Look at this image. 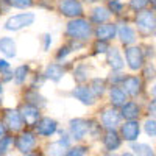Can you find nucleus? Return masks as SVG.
Returning a JSON list of instances; mask_svg holds the SVG:
<instances>
[{
    "label": "nucleus",
    "mask_w": 156,
    "mask_h": 156,
    "mask_svg": "<svg viewBox=\"0 0 156 156\" xmlns=\"http://www.w3.org/2000/svg\"><path fill=\"white\" fill-rule=\"evenodd\" d=\"M87 129H89V125H87L86 120H83V119L70 120V133H72V136L75 139H78V140L83 139L86 136V133H87Z\"/></svg>",
    "instance_id": "obj_11"
},
{
    "label": "nucleus",
    "mask_w": 156,
    "mask_h": 156,
    "mask_svg": "<svg viewBox=\"0 0 156 156\" xmlns=\"http://www.w3.org/2000/svg\"><path fill=\"white\" fill-rule=\"evenodd\" d=\"M28 156H39V154H28Z\"/></svg>",
    "instance_id": "obj_46"
},
{
    "label": "nucleus",
    "mask_w": 156,
    "mask_h": 156,
    "mask_svg": "<svg viewBox=\"0 0 156 156\" xmlns=\"http://www.w3.org/2000/svg\"><path fill=\"white\" fill-rule=\"evenodd\" d=\"M137 115H139V106L134 101L125 103L122 106V117H125L126 120H134Z\"/></svg>",
    "instance_id": "obj_20"
},
{
    "label": "nucleus",
    "mask_w": 156,
    "mask_h": 156,
    "mask_svg": "<svg viewBox=\"0 0 156 156\" xmlns=\"http://www.w3.org/2000/svg\"><path fill=\"white\" fill-rule=\"evenodd\" d=\"M75 75H76V80L78 81H84L86 78H87V70L84 66H80L76 70H75Z\"/></svg>",
    "instance_id": "obj_34"
},
{
    "label": "nucleus",
    "mask_w": 156,
    "mask_h": 156,
    "mask_svg": "<svg viewBox=\"0 0 156 156\" xmlns=\"http://www.w3.org/2000/svg\"><path fill=\"white\" fill-rule=\"evenodd\" d=\"M5 122H6V125L12 129V131H19V129L22 128V115H20V112H17V111H6L5 112Z\"/></svg>",
    "instance_id": "obj_14"
},
{
    "label": "nucleus",
    "mask_w": 156,
    "mask_h": 156,
    "mask_svg": "<svg viewBox=\"0 0 156 156\" xmlns=\"http://www.w3.org/2000/svg\"><path fill=\"white\" fill-rule=\"evenodd\" d=\"M20 115H22V120L33 126V125H37V120H39V109L33 105H25L22 109H20Z\"/></svg>",
    "instance_id": "obj_8"
},
{
    "label": "nucleus",
    "mask_w": 156,
    "mask_h": 156,
    "mask_svg": "<svg viewBox=\"0 0 156 156\" xmlns=\"http://www.w3.org/2000/svg\"><path fill=\"white\" fill-rule=\"evenodd\" d=\"M109 9L112 12H115V14H119V12H122V9H123V3L119 2V0H109Z\"/></svg>",
    "instance_id": "obj_33"
},
{
    "label": "nucleus",
    "mask_w": 156,
    "mask_h": 156,
    "mask_svg": "<svg viewBox=\"0 0 156 156\" xmlns=\"http://www.w3.org/2000/svg\"><path fill=\"white\" fill-rule=\"evenodd\" d=\"M119 37H120L122 44H125V45H129V44H133L136 41L134 30L131 27H128V25H122V27L119 28Z\"/></svg>",
    "instance_id": "obj_18"
},
{
    "label": "nucleus",
    "mask_w": 156,
    "mask_h": 156,
    "mask_svg": "<svg viewBox=\"0 0 156 156\" xmlns=\"http://www.w3.org/2000/svg\"><path fill=\"white\" fill-rule=\"evenodd\" d=\"M125 56L131 70H139L144 66V53H142V50L139 47H128L125 51Z\"/></svg>",
    "instance_id": "obj_4"
},
{
    "label": "nucleus",
    "mask_w": 156,
    "mask_h": 156,
    "mask_svg": "<svg viewBox=\"0 0 156 156\" xmlns=\"http://www.w3.org/2000/svg\"><path fill=\"white\" fill-rule=\"evenodd\" d=\"M109 16H111V12H109L105 6H97V8H94V11H92V20H94L95 23L106 22V20L109 19Z\"/></svg>",
    "instance_id": "obj_23"
},
{
    "label": "nucleus",
    "mask_w": 156,
    "mask_h": 156,
    "mask_svg": "<svg viewBox=\"0 0 156 156\" xmlns=\"http://www.w3.org/2000/svg\"><path fill=\"white\" fill-rule=\"evenodd\" d=\"M64 147L61 142H53L48 147V156H62L64 154Z\"/></svg>",
    "instance_id": "obj_26"
},
{
    "label": "nucleus",
    "mask_w": 156,
    "mask_h": 156,
    "mask_svg": "<svg viewBox=\"0 0 156 156\" xmlns=\"http://www.w3.org/2000/svg\"><path fill=\"white\" fill-rule=\"evenodd\" d=\"M87 2H95V0H87Z\"/></svg>",
    "instance_id": "obj_48"
},
{
    "label": "nucleus",
    "mask_w": 156,
    "mask_h": 156,
    "mask_svg": "<svg viewBox=\"0 0 156 156\" xmlns=\"http://www.w3.org/2000/svg\"><path fill=\"white\" fill-rule=\"evenodd\" d=\"M108 62L109 66L114 69V70H120L123 67V59L119 53L117 48H109V53H108Z\"/></svg>",
    "instance_id": "obj_19"
},
{
    "label": "nucleus",
    "mask_w": 156,
    "mask_h": 156,
    "mask_svg": "<svg viewBox=\"0 0 156 156\" xmlns=\"http://www.w3.org/2000/svg\"><path fill=\"white\" fill-rule=\"evenodd\" d=\"M122 156H134V154H133V153H129V151H126V153H123Z\"/></svg>",
    "instance_id": "obj_44"
},
{
    "label": "nucleus",
    "mask_w": 156,
    "mask_h": 156,
    "mask_svg": "<svg viewBox=\"0 0 156 156\" xmlns=\"http://www.w3.org/2000/svg\"><path fill=\"white\" fill-rule=\"evenodd\" d=\"M69 53H70V48H69V47H62V48H61V50L58 51L56 58H58V59H62V58H66V56H67Z\"/></svg>",
    "instance_id": "obj_37"
},
{
    "label": "nucleus",
    "mask_w": 156,
    "mask_h": 156,
    "mask_svg": "<svg viewBox=\"0 0 156 156\" xmlns=\"http://www.w3.org/2000/svg\"><path fill=\"white\" fill-rule=\"evenodd\" d=\"M72 94L81 103H84V105H92V103H94V94H92V90H90V87H87V86H78V87H75Z\"/></svg>",
    "instance_id": "obj_13"
},
{
    "label": "nucleus",
    "mask_w": 156,
    "mask_h": 156,
    "mask_svg": "<svg viewBox=\"0 0 156 156\" xmlns=\"http://www.w3.org/2000/svg\"><path fill=\"white\" fill-rule=\"evenodd\" d=\"M0 51L8 56V58H12L16 56V44L11 37H2L0 39Z\"/></svg>",
    "instance_id": "obj_17"
},
{
    "label": "nucleus",
    "mask_w": 156,
    "mask_h": 156,
    "mask_svg": "<svg viewBox=\"0 0 156 156\" xmlns=\"http://www.w3.org/2000/svg\"><path fill=\"white\" fill-rule=\"evenodd\" d=\"M27 73H28V67H27V66L17 67L16 72H14V80H16V83H19V84L23 83L25 78H27Z\"/></svg>",
    "instance_id": "obj_28"
},
{
    "label": "nucleus",
    "mask_w": 156,
    "mask_h": 156,
    "mask_svg": "<svg viewBox=\"0 0 156 156\" xmlns=\"http://www.w3.org/2000/svg\"><path fill=\"white\" fill-rule=\"evenodd\" d=\"M0 97H2V83H0Z\"/></svg>",
    "instance_id": "obj_45"
},
{
    "label": "nucleus",
    "mask_w": 156,
    "mask_h": 156,
    "mask_svg": "<svg viewBox=\"0 0 156 156\" xmlns=\"http://www.w3.org/2000/svg\"><path fill=\"white\" fill-rule=\"evenodd\" d=\"M119 31L115 27V23H106V25H100V27L95 30V36L98 37V41H109L115 36V33Z\"/></svg>",
    "instance_id": "obj_12"
},
{
    "label": "nucleus",
    "mask_w": 156,
    "mask_h": 156,
    "mask_svg": "<svg viewBox=\"0 0 156 156\" xmlns=\"http://www.w3.org/2000/svg\"><path fill=\"white\" fill-rule=\"evenodd\" d=\"M5 136H6V128H5V125L2 122H0V140H2Z\"/></svg>",
    "instance_id": "obj_40"
},
{
    "label": "nucleus",
    "mask_w": 156,
    "mask_h": 156,
    "mask_svg": "<svg viewBox=\"0 0 156 156\" xmlns=\"http://www.w3.org/2000/svg\"><path fill=\"white\" fill-rule=\"evenodd\" d=\"M120 133H122V137L128 142H134L137 137H139V133H140V126L136 120H128L125 122V125H122L120 128Z\"/></svg>",
    "instance_id": "obj_6"
},
{
    "label": "nucleus",
    "mask_w": 156,
    "mask_h": 156,
    "mask_svg": "<svg viewBox=\"0 0 156 156\" xmlns=\"http://www.w3.org/2000/svg\"><path fill=\"white\" fill-rule=\"evenodd\" d=\"M25 98L30 101L28 105H33V106H44L45 105L44 97H41L37 92H34V90H28V92L25 94Z\"/></svg>",
    "instance_id": "obj_25"
},
{
    "label": "nucleus",
    "mask_w": 156,
    "mask_h": 156,
    "mask_svg": "<svg viewBox=\"0 0 156 156\" xmlns=\"http://www.w3.org/2000/svg\"><path fill=\"white\" fill-rule=\"evenodd\" d=\"M108 156H115V154H108Z\"/></svg>",
    "instance_id": "obj_49"
},
{
    "label": "nucleus",
    "mask_w": 156,
    "mask_h": 156,
    "mask_svg": "<svg viewBox=\"0 0 156 156\" xmlns=\"http://www.w3.org/2000/svg\"><path fill=\"white\" fill-rule=\"evenodd\" d=\"M34 144H36V137H34V134L30 133V131L20 134L19 139H17V142H16V145H17L19 151H22V153L31 151L33 147H34Z\"/></svg>",
    "instance_id": "obj_9"
},
{
    "label": "nucleus",
    "mask_w": 156,
    "mask_h": 156,
    "mask_svg": "<svg viewBox=\"0 0 156 156\" xmlns=\"http://www.w3.org/2000/svg\"><path fill=\"white\" fill-rule=\"evenodd\" d=\"M131 150L134 151V156H154V151L148 144H131Z\"/></svg>",
    "instance_id": "obj_24"
},
{
    "label": "nucleus",
    "mask_w": 156,
    "mask_h": 156,
    "mask_svg": "<svg viewBox=\"0 0 156 156\" xmlns=\"http://www.w3.org/2000/svg\"><path fill=\"white\" fill-rule=\"evenodd\" d=\"M122 119V114H119L115 109H106L101 115V122L108 128V131H115V128L119 126Z\"/></svg>",
    "instance_id": "obj_7"
},
{
    "label": "nucleus",
    "mask_w": 156,
    "mask_h": 156,
    "mask_svg": "<svg viewBox=\"0 0 156 156\" xmlns=\"http://www.w3.org/2000/svg\"><path fill=\"white\" fill-rule=\"evenodd\" d=\"M109 97H111V103L114 106H123L125 100H126V92L123 89H120L119 86H114V87H111Z\"/></svg>",
    "instance_id": "obj_16"
},
{
    "label": "nucleus",
    "mask_w": 156,
    "mask_h": 156,
    "mask_svg": "<svg viewBox=\"0 0 156 156\" xmlns=\"http://www.w3.org/2000/svg\"><path fill=\"white\" fill-rule=\"evenodd\" d=\"M94 48H95L97 53H105V51L109 50V47H108V44L105 41H97L95 45H94Z\"/></svg>",
    "instance_id": "obj_36"
},
{
    "label": "nucleus",
    "mask_w": 156,
    "mask_h": 156,
    "mask_svg": "<svg viewBox=\"0 0 156 156\" xmlns=\"http://www.w3.org/2000/svg\"><path fill=\"white\" fill-rule=\"evenodd\" d=\"M144 129L150 137L156 139V119H147L144 123Z\"/></svg>",
    "instance_id": "obj_27"
},
{
    "label": "nucleus",
    "mask_w": 156,
    "mask_h": 156,
    "mask_svg": "<svg viewBox=\"0 0 156 156\" xmlns=\"http://www.w3.org/2000/svg\"><path fill=\"white\" fill-rule=\"evenodd\" d=\"M9 69V64L5 59H0V72H6Z\"/></svg>",
    "instance_id": "obj_39"
},
{
    "label": "nucleus",
    "mask_w": 156,
    "mask_h": 156,
    "mask_svg": "<svg viewBox=\"0 0 156 156\" xmlns=\"http://www.w3.org/2000/svg\"><path fill=\"white\" fill-rule=\"evenodd\" d=\"M9 3L16 8H30L33 5L31 0H9Z\"/></svg>",
    "instance_id": "obj_32"
},
{
    "label": "nucleus",
    "mask_w": 156,
    "mask_h": 156,
    "mask_svg": "<svg viewBox=\"0 0 156 156\" xmlns=\"http://www.w3.org/2000/svg\"><path fill=\"white\" fill-rule=\"evenodd\" d=\"M136 23H137V28L145 34L156 31V16L153 11H147V9L140 11L136 17Z\"/></svg>",
    "instance_id": "obj_2"
},
{
    "label": "nucleus",
    "mask_w": 156,
    "mask_h": 156,
    "mask_svg": "<svg viewBox=\"0 0 156 156\" xmlns=\"http://www.w3.org/2000/svg\"><path fill=\"white\" fill-rule=\"evenodd\" d=\"M151 94H153V95H154V97H156V84H154V86H153V87H151Z\"/></svg>",
    "instance_id": "obj_43"
},
{
    "label": "nucleus",
    "mask_w": 156,
    "mask_h": 156,
    "mask_svg": "<svg viewBox=\"0 0 156 156\" xmlns=\"http://www.w3.org/2000/svg\"><path fill=\"white\" fill-rule=\"evenodd\" d=\"M150 2H153V3H156V0H150Z\"/></svg>",
    "instance_id": "obj_47"
},
{
    "label": "nucleus",
    "mask_w": 156,
    "mask_h": 156,
    "mask_svg": "<svg viewBox=\"0 0 156 156\" xmlns=\"http://www.w3.org/2000/svg\"><path fill=\"white\" fill-rule=\"evenodd\" d=\"M90 33H92V28H90L89 22L84 19H72L67 23V34L73 39L86 41V39H89Z\"/></svg>",
    "instance_id": "obj_1"
},
{
    "label": "nucleus",
    "mask_w": 156,
    "mask_h": 156,
    "mask_svg": "<svg viewBox=\"0 0 156 156\" xmlns=\"http://www.w3.org/2000/svg\"><path fill=\"white\" fill-rule=\"evenodd\" d=\"M140 86H142V83L137 76H128L123 80V87L128 95H133V97L137 95L140 92Z\"/></svg>",
    "instance_id": "obj_15"
},
{
    "label": "nucleus",
    "mask_w": 156,
    "mask_h": 156,
    "mask_svg": "<svg viewBox=\"0 0 156 156\" xmlns=\"http://www.w3.org/2000/svg\"><path fill=\"white\" fill-rule=\"evenodd\" d=\"M84 154H86V148H83V147L70 148V150L66 153V156H84Z\"/></svg>",
    "instance_id": "obj_35"
},
{
    "label": "nucleus",
    "mask_w": 156,
    "mask_h": 156,
    "mask_svg": "<svg viewBox=\"0 0 156 156\" xmlns=\"http://www.w3.org/2000/svg\"><path fill=\"white\" fill-rule=\"evenodd\" d=\"M34 22V14L31 12H23V14H17V16H12L6 20L5 23V28L6 30H12V31H17L23 27H28Z\"/></svg>",
    "instance_id": "obj_3"
},
{
    "label": "nucleus",
    "mask_w": 156,
    "mask_h": 156,
    "mask_svg": "<svg viewBox=\"0 0 156 156\" xmlns=\"http://www.w3.org/2000/svg\"><path fill=\"white\" fill-rule=\"evenodd\" d=\"M56 128H58L56 122L53 119H50V117H44V119H41L36 125L37 134H41V136H51L56 131Z\"/></svg>",
    "instance_id": "obj_10"
},
{
    "label": "nucleus",
    "mask_w": 156,
    "mask_h": 156,
    "mask_svg": "<svg viewBox=\"0 0 156 156\" xmlns=\"http://www.w3.org/2000/svg\"><path fill=\"white\" fill-rule=\"evenodd\" d=\"M150 0H129V5L134 11H144V8L148 5Z\"/></svg>",
    "instance_id": "obj_29"
},
{
    "label": "nucleus",
    "mask_w": 156,
    "mask_h": 156,
    "mask_svg": "<svg viewBox=\"0 0 156 156\" xmlns=\"http://www.w3.org/2000/svg\"><path fill=\"white\" fill-rule=\"evenodd\" d=\"M44 37H45V44H44V48L47 50V48L50 47V44H51V36H50V34H45Z\"/></svg>",
    "instance_id": "obj_41"
},
{
    "label": "nucleus",
    "mask_w": 156,
    "mask_h": 156,
    "mask_svg": "<svg viewBox=\"0 0 156 156\" xmlns=\"http://www.w3.org/2000/svg\"><path fill=\"white\" fill-rule=\"evenodd\" d=\"M90 90H92V94H95V95H100V94H103V90H105V86H103V81H100V80H94V83H92V87H90Z\"/></svg>",
    "instance_id": "obj_31"
},
{
    "label": "nucleus",
    "mask_w": 156,
    "mask_h": 156,
    "mask_svg": "<svg viewBox=\"0 0 156 156\" xmlns=\"http://www.w3.org/2000/svg\"><path fill=\"white\" fill-rule=\"evenodd\" d=\"M103 142H105V147L108 148V150H117L120 147V137L117 136V133L115 131H108L106 134H105V137H103Z\"/></svg>",
    "instance_id": "obj_21"
},
{
    "label": "nucleus",
    "mask_w": 156,
    "mask_h": 156,
    "mask_svg": "<svg viewBox=\"0 0 156 156\" xmlns=\"http://www.w3.org/2000/svg\"><path fill=\"white\" fill-rule=\"evenodd\" d=\"M59 9L64 16L67 17H78L83 14V8L81 3L76 0H61L59 2Z\"/></svg>",
    "instance_id": "obj_5"
},
{
    "label": "nucleus",
    "mask_w": 156,
    "mask_h": 156,
    "mask_svg": "<svg viewBox=\"0 0 156 156\" xmlns=\"http://www.w3.org/2000/svg\"><path fill=\"white\" fill-rule=\"evenodd\" d=\"M59 142H61V144H62L64 147H67V145H69V142H70V140H69V137H67V136H62V139H61Z\"/></svg>",
    "instance_id": "obj_42"
},
{
    "label": "nucleus",
    "mask_w": 156,
    "mask_h": 156,
    "mask_svg": "<svg viewBox=\"0 0 156 156\" xmlns=\"http://www.w3.org/2000/svg\"><path fill=\"white\" fill-rule=\"evenodd\" d=\"M12 145V137L9 136H5L2 140H0V153H6Z\"/></svg>",
    "instance_id": "obj_30"
},
{
    "label": "nucleus",
    "mask_w": 156,
    "mask_h": 156,
    "mask_svg": "<svg viewBox=\"0 0 156 156\" xmlns=\"http://www.w3.org/2000/svg\"><path fill=\"white\" fill-rule=\"evenodd\" d=\"M62 75H64V69L59 64H50L45 69V78H48L51 81H59Z\"/></svg>",
    "instance_id": "obj_22"
},
{
    "label": "nucleus",
    "mask_w": 156,
    "mask_h": 156,
    "mask_svg": "<svg viewBox=\"0 0 156 156\" xmlns=\"http://www.w3.org/2000/svg\"><path fill=\"white\" fill-rule=\"evenodd\" d=\"M148 112L151 114V115H154L156 117V98L150 103V105H148Z\"/></svg>",
    "instance_id": "obj_38"
}]
</instances>
